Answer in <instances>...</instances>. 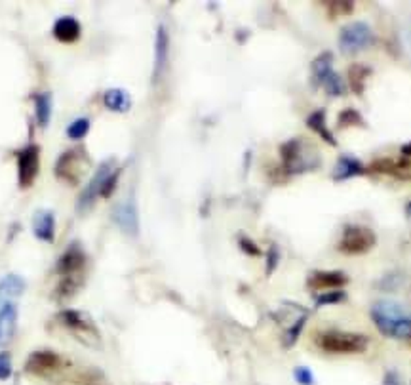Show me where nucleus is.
Masks as SVG:
<instances>
[{"mask_svg":"<svg viewBox=\"0 0 411 385\" xmlns=\"http://www.w3.org/2000/svg\"><path fill=\"white\" fill-rule=\"evenodd\" d=\"M90 126H91L90 119H86V117H82V119H76V121H73L71 124H69L67 136L71 137V139H82L84 136H88Z\"/></svg>","mask_w":411,"mask_h":385,"instance_id":"c85d7f7f","label":"nucleus"},{"mask_svg":"<svg viewBox=\"0 0 411 385\" xmlns=\"http://www.w3.org/2000/svg\"><path fill=\"white\" fill-rule=\"evenodd\" d=\"M25 286L27 284L19 275H15V273L6 275L4 279L0 280V307L6 305V303H14L25 292Z\"/></svg>","mask_w":411,"mask_h":385,"instance_id":"4be33fe9","label":"nucleus"},{"mask_svg":"<svg viewBox=\"0 0 411 385\" xmlns=\"http://www.w3.org/2000/svg\"><path fill=\"white\" fill-rule=\"evenodd\" d=\"M35 99V117H37V124L40 128H46L50 121H52L53 111V99L50 92H40L33 96Z\"/></svg>","mask_w":411,"mask_h":385,"instance_id":"393cba45","label":"nucleus"},{"mask_svg":"<svg viewBox=\"0 0 411 385\" xmlns=\"http://www.w3.org/2000/svg\"><path fill=\"white\" fill-rule=\"evenodd\" d=\"M377 234L366 225H344L337 250L347 256H362L374 248Z\"/></svg>","mask_w":411,"mask_h":385,"instance_id":"0eeeda50","label":"nucleus"},{"mask_svg":"<svg viewBox=\"0 0 411 385\" xmlns=\"http://www.w3.org/2000/svg\"><path fill=\"white\" fill-rule=\"evenodd\" d=\"M33 233L38 241L53 242L55 237V218L50 210H38L33 216Z\"/></svg>","mask_w":411,"mask_h":385,"instance_id":"412c9836","label":"nucleus"},{"mask_svg":"<svg viewBox=\"0 0 411 385\" xmlns=\"http://www.w3.org/2000/svg\"><path fill=\"white\" fill-rule=\"evenodd\" d=\"M375 42V35L371 27L364 22L344 25L339 33V48L347 55H356Z\"/></svg>","mask_w":411,"mask_h":385,"instance_id":"1a4fd4ad","label":"nucleus"},{"mask_svg":"<svg viewBox=\"0 0 411 385\" xmlns=\"http://www.w3.org/2000/svg\"><path fill=\"white\" fill-rule=\"evenodd\" d=\"M374 174L381 176H390V178H396V180H411V160L410 159H379L369 164V168H366Z\"/></svg>","mask_w":411,"mask_h":385,"instance_id":"2eb2a0df","label":"nucleus"},{"mask_svg":"<svg viewBox=\"0 0 411 385\" xmlns=\"http://www.w3.org/2000/svg\"><path fill=\"white\" fill-rule=\"evenodd\" d=\"M61 357L50 349L33 351L25 361V372L37 378H50L53 372L60 370Z\"/></svg>","mask_w":411,"mask_h":385,"instance_id":"f8f14e48","label":"nucleus"},{"mask_svg":"<svg viewBox=\"0 0 411 385\" xmlns=\"http://www.w3.org/2000/svg\"><path fill=\"white\" fill-rule=\"evenodd\" d=\"M278 262H280V252H278L277 246H270L269 252H267V265H265L267 275H272V271L278 267Z\"/></svg>","mask_w":411,"mask_h":385,"instance_id":"72a5a7b5","label":"nucleus"},{"mask_svg":"<svg viewBox=\"0 0 411 385\" xmlns=\"http://www.w3.org/2000/svg\"><path fill=\"white\" fill-rule=\"evenodd\" d=\"M240 248H242V252H246L247 256H261V250H259V246L255 244L254 241H250L247 237H240Z\"/></svg>","mask_w":411,"mask_h":385,"instance_id":"f704fd0d","label":"nucleus"},{"mask_svg":"<svg viewBox=\"0 0 411 385\" xmlns=\"http://www.w3.org/2000/svg\"><path fill=\"white\" fill-rule=\"evenodd\" d=\"M308 311L301 307L297 303H284L280 309L277 311V318L280 325H284V336H282V345L290 349L295 345V341L299 340L303 328L307 325Z\"/></svg>","mask_w":411,"mask_h":385,"instance_id":"423d86ee","label":"nucleus"},{"mask_svg":"<svg viewBox=\"0 0 411 385\" xmlns=\"http://www.w3.org/2000/svg\"><path fill=\"white\" fill-rule=\"evenodd\" d=\"M84 267H86V252L78 244L73 242L58 259L55 264V271L60 277H67V275H82Z\"/></svg>","mask_w":411,"mask_h":385,"instance_id":"ddd939ff","label":"nucleus"},{"mask_svg":"<svg viewBox=\"0 0 411 385\" xmlns=\"http://www.w3.org/2000/svg\"><path fill=\"white\" fill-rule=\"evenodd\" d=\"M305 122H307V126L313 130L316 136H320L326 144L331 145V147H335L337 139L335 136H333V132L329 130L328 121H326V111H324V109H318V111H314V113L308 114L307 121Z\"/></svg>","mask_w":411,"mask_h":385,"instance_id":"5701e85b","label":"nucleus"},{"mask_svg":"<svg viewBox=\"0 0 411 385\" xmlns=\"http://www.w3.org/2000/svg\"><path fill=\"white\" fill-rule=\"evenodd\" d=\"M400 153H402V157H404V159H410V157H411V142H410V144L402 145Z\"/></svg>","mask_w":411,"mask_h":385,"instance_id":"e433bc0d","label":"nucleus"},{"mask_svg":"<svg viewBox=\"0 0 411 385\" xmlns=\"http://www.w3.org/2000/svg\"><path fill=\"white\" fill-rule=\"evenodd\" d=\"M17 160V182L21 189H29L37 180L38 170H40V147L35 144L23 147L15 151Z\"/></svg>","mask_w":411,"mask_h":385,"instance_id":"9d476101","label":"nucleus"},{"mask_svg":"<svg viewBox=\"0 0 411 385\" xmlns=\"http://www.w3.org/2000/svg\"><path fill=\"white\" fill-rule=\"evenodd\" d=\"M112 219L119 225L120 231H124L130 237H135L139 233V218H137L134 198H126V200L116 204L114 210H112Z\"/></svg>","mask_w":411,"mask_h":385,"instance_id":"4468645a","label":"nucleus"},{"mask_svg":"<svg viewBox=\"0 0 411 385\" xmlns=\"http://www.w3.org/2000/svg\"><path fill=\"white\" fill-rule=\"evenodd\" d=\"M313 76L316 83L320 84L324 90L333 98H341L347 94V86L341 76L333 71V53L324 52L313 61Z\"/></svg>","mask_w":411,"mask_h":385,"instance_id":"6e6552de","label":"nucleus"},{"mask_svg":"<svg viewBox=\"0 0 411 385\" xmlns=\"http://www.w3.org/2000/svg\"><path fill=\"white\" fill-rule=\"evenodd\" d=\"M58 320H60L61 325L65 326L69 332L73 334L82 345L91 349L101 348L103 341H101L99 328L88 313L78 309H63L60 315H58Z\"/></svg>","mask_w":411,"mask_h":385,"instance_id":"20e7f679","label":"nucleus"},{"mask_svg":"<svg viewBox=\"0 0 411 385\" xmlns=\"http://www.w3.org/2000/svg\"><path fill=\"white\" fill-rule=\"evenodd\" d=\"M120 172H122L120 168H114V170H112V174L109 176V178H107V182H105L103 189H101V196H103V198H109V196H111L112 193H114V189H116V185H119Z\"/></svg>","mask_w":411,"mask_h":385,"instance_id":"2f4dec72","label":"nucleus"},{"mask_svg":"<svg viewBox=\"0 0 411 385\" xmlns=\"http://www.w3.org/2000/svg\"><path fill=\"white\" fill-rule=\"evenodd\" d=\"M326 8L331 15H349L354 12V2H351V0H333V2H326Z\"/></svg>","mask_w":411,"mask_h":385,"instance_id":"c756f323","label":"nucleus"},{"mask_svg":"<svg viewBox=\"0 0 411 385\" xmlns=\"http://www.w3.org/2000/svg\"><path fill=\"white\" fill-rule=\"evenodd\" d=\"M114 168L116 166L112 164V160H107V162H103V164L94 172L91 180L88 182V185H86V189L80 193L78 200H76V208H78V212H88L91 206L96 204V200L101 196V189H103L107 178L112 174Z\"/></svg>","mask_w":411,"mask_h":385,"instance_id":"9b49d317","label":"nucleus"},{"mask_svg":"<svg viewBox=\"0 0 411 385\" xmlns=\"http://www.w3.org/2000/svg\"><path fill=\"white\" fill-rule=\"evenodd\" d=\"M168 58H170V35L164 25H160L155 37V65H152V83L155 84L164 75Z\"/></svg>","mask_w":411,"mask_h":385,"instance_id":"dca6fc26","label":"nucleus"},{"mask_svg":"<svg viewBox=\"0 0 411 385\" xmlns=\"http://www.w3.org/2000/svg\"><path fill=\"white\" fill-rule=\"evenodd\" d=\"M80 33H82V27L76 17L73 15H65V17H60L58 22L53 23V37L58 38L60 42L63 44H73L80 38Z\"/></svg>","mask_w":411,"mask_h":385,"instance_id":"6ab92c4d","label":"nucleus"},{"mask_svg":"<svg viewBox=\"0 0 411 385\" xmlns=\"http://www.w3.org/2000/svg\"><path fill=\"white\" fill-rule=\"evenodd\" d=\"M308 288L313 290H341L349 284V277L343 271H313L307 279Z\"/></svg>","mask_w":411,"mask_h":385,"instance_id":"f3484780","label":"nucleus"},{"mask_svg":"<svg viewBox=\"0 0 411 385\" xmlns=\"http://www.w3.org/2000/svg\"><path fill=\"white\" fill-rule=\"evenodd\" d=\"M408 341H410V345H411V338H410V340H408Z\"/></svg>","mask_w":411,"mask_h":385,"instance_id":"58836bf2","label":"nucleus"},{"mask_svg":"<svg viewBox=\"0 0 411 385\" xmlns=\"http://www.w3.org/2000/svg\"><path fill=\"white\" fill-rule=\"evenodd\" d=\"M293 379L299 385H314V374L307 366H297L293 370Z\"/></svg>","mask_w":411,"mask_h":385,"instance_id":"473e14b6","label":"nucleus"},{"mask_svg":"<svg viewBox=\"0 0 411 385\" xmlns=\"http://www.w3.org/2000/svg\"><path fill=\"white\" fill-rule=\"evenodd\" d=\"M316 345L331 355H358L369 345L367 336L360 332H343V330H326L316 334Z\"/></svg>","mask_w":411,"mask_h":385,"instance_id":"7ed1b4c3","label":"nucleus"},{"mask_svg":"<svg viewBox=\"0 0 411 385\" xmlns=\"http://www.w3.org/2000/svg\"><path fill=\"white\" fill-rule=\"evenodd\" d=\"M381 385H402V379H400V376H398V372L389 370L387 374H385Z\"/></svg>","mask_w":411,"mask_h":385,"instance_id":"c9c22d12","label":"nucleus"},{"mask_svg":"<svg viewBox=\"0 0 411 385\" xmlns=\"http://www.w3.org/2000/svg\"><path fill=\"white\" fill-rule=\"evenodd\" d=\"M105 107L112 113H128L132 109V98L122 88H111L103 94Z\"/></svg>","mask_w":411,"mask_h":385,"instance_id":"b1692460","label":"nucleus"},{"mask_svg":"<svg viewBox=\"0 0 411 385\" xmlns=\"http://www.w3.org/2000/svg\"><path fill=\"white\" fill-rule=\"evenodd\" d=\"M371 320L377 330L394 340L411 338V313L396 302H377L371 307Z\"/></svg>","mask_w":411,"mask_h":385,"instance_id":"f257e3e1","label":"nucleus"},{"mask_svg":"<svg viewBox=\"0 0 411 385\" xmlns=\"http://www.w3.org/2000/svg\"><path fill=\"white\" fill-rule=\"evenodd\" d=\"M17 328V305L6 303L0 307V348H6L14 340Z\"/></svg>","mask_w":411,"mask_h":385,"instance_id":"a211bd4d","label":"nucleus"},{"mask_svg":"<svg viewBox=\"0 0 411 385\" xmlns=\"http://www.w3.org/2000/svg\"><path fill=\"white\" fill-rule=\"evenodd\" d=\"M337 126H339L341 130L351 128V126L352 128H364V126H366V122H364L362 114H360L356 109L349 107V109H344V111H341V113H339Z\"/></svg>","mask_w":411,"mask_h":385,"instance_id":"bb28decb","label":"nucleus"},{"mask_svg":"<svg viewBox=\"0 0 411 385\" xmlns=\"http://www.w3.org/2000/svg\"><path fill=\"white\" fill-rule=\"evenodd\" d=\"M88 166H90V159H88L86 151L82 147H76V149H67L65 153H61L60 159L55 160L53 174L63 182H67L69 185H76V183L82 182V178L88 172Z\"/></svg>","mask_w":411,"mask_h":385,"instance_id":"39448f33","label":"nucleus"},{"mask_svg":"<svg viewBox=\"0 0 411 385\" xmlns=\"http://www.w3.org/2000/svg\"><path fill=\"white\" fill-rule=\"evenodd\" d=\"M347 300V294L344 290H328V292H322L314 298L316 302V307H326V305H337Z\"/></svg>","mask_w":411,"mask_h":385,"instance_id":"cd10ccee","label":"nucleus"},{"mask_svg":"<svg viewBox=\"0 0 411 385\" xmlns=\"http://www.w3.org/2000/svg\"><path fill=\"white\" fill-rule=\"evenodd\" d=\"M14 366H12V355L8 351H0V382H6L12 376Z\"/></svg>","mask_w":411,"mask_h":385,"instance_id":"7c9ffc66","label":"nucleus"},{"mask_svg":"<svg viewBox=\"0 0 411 385\" xmlns=\"http://www.w3.org/2000/svg\"><path fill=\"white\" fill-rule=\"evenodd\" d=\"M405 214H408V219H410V221H411V203L408 204V206H405Z\"/></svg>","mask_w":411,"mask_h":385,"instance_id":"4c0bfd02","label":"nucleus"},{"mask_svg":"<svg viewBox=\"0 0 411 385\" xmlns=\"http://www.w3.org/2000/svg\"><path fill=\"white\" fill-rule=\"evenodd\" d=\"M367 76H369V69L366 65H362V63H352L349 67V83H351V88L354 90V94L362 96Z\"/></svg>","mask_w":411,"mask_h":385,"instance_id":"a878e982","label":"nucleus"},{"mask_svg":"<svg viewBox=\"0 0 411 385\" xmlns=\"http://www.w3.org/2000/svg\"><path fill=\"white\" fill-rule=\"evenodd\" d=\"M366 166H364L358 159L349 157V155H343V157L335 162V168H333V172H331V178H333L335 182H347V180H351V178L366 174Z\"/></svg>","mask_w":411,"mask_h":385,"instance_id":"aec40b11","label":"nucleus"},{"mask_svg":"<svg viewBox=\"0 0 411 385\" xmlns=\"http://www.w3.org/2000/svg\"><path fill=\"white\" fill-rule=\"evenodd\" d=\"M280 159L286 174L299 176L313 172L320 164V155L311 142L303 137H292L280 147Z\"/></svg>","mask_w":411,"mask_h":385,"instance_id":"f03ea898","label":"nucleus"}]
</instances>
